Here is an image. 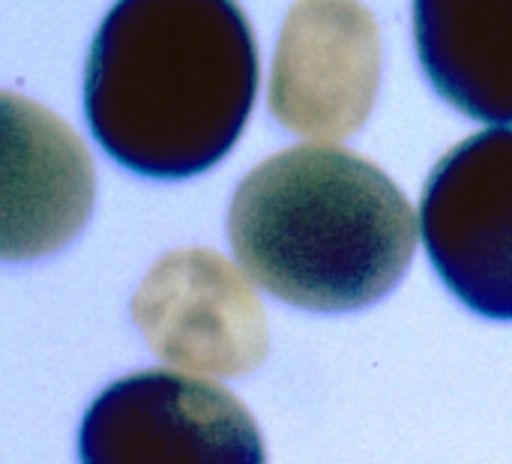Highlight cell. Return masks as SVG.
I'll list each match as a JSON object with an SVG mask.
<instances>
[{
  "instance_id": "6da1fadb",
  "label": "cell",
  "mask_w": 512,
  "mask_h": 464,
  "mask_svg": "<svg viewBox=\"0 0 512 464\" xmlns=\"http://www.w3.org/2000/svg\"><path fill=\"white\" fill-rule=\"evenodd\" d=\"M255 93L258 48L237 0H117L84 69L93 138L153 180L198 177L222 162Z\"/></svg>"
},
{
  "instance_id": "7a4b0ae2",
  "label": "cell",
  "mask_w": 512,
  "mask_h": 464,
  "mask_svg": "<svg viewBox=\"0 0 512 464\" xmlns=\"http://www.w3.org/2000/svg\"><path fill=\"white\" fill-rule=\"evenodd\" d=\"M414 210L369 159L300 144L249 171L228 210L240 267L309 312H357L387 297L417 249Z\"/></svg>"
},
{
  "instance_id": "3957f363",
  "label": "cell",
  "mask_w": 512,
  "mask_h": 464,
  "mask_svg": "<svg viewBox=\"0 0 512 464\" xmlns=\"http://www.w3.org/2000/svg\"><path fill=\"white\" fill-rule=\"evenodd\" d=\"M81 464H267L261 432L222 384L150 369L120 378L90 405Z\"/></svg>"
},
{
  "instance_id": "277c9868",
  "label": "cell",
  "mask_w": 512,
  "mask_h": 464,
  "mask_svg": "<svg viewBox=\"0 0 512 464\" xmlns=\"http://www.w3.org/2000/svg\"><path fill=\"white\" fill-rule=\"evenodd\" d=\"M420 231L444 285L477 315L512 321V129H486L432 168Z\"/></svg>"
},
{
  "instance_id": "5b68a950",
  "label": "cell",
  "mask_w": 512,
  "mask_h": 464,
  "mask_svg": "<svg viewBox=\"0 0 512 464\" xmlns=\"http://www.w3.org/2000/svg\"><path fill=\"white\" fill-rule=\"evenodd\" d=\"M381 87V30L360 0H297L270 69L273 117L309 141H345Z\"/></svg>"
},
{
  "instance_id": "8992f818",
  "label": "cell",
  "mask_w": 512,
  "mask_h": 464,
  "mask_svg": "<svg viewBox=\"0 0 512 464\" xmlns=\"http://www.w3.org/2000/svg\"><path fill=\"white\" fill-rule=\"evenodd\" d=\"M132 312L153 351L183 369L243 375L267 354V324L252 288L222 255L204 249L165 255Z\"/></svg>"
},
{
  "instance_id": "52a82bcc",
  "label": "cell",
  "mask_w": 512,
  "mask_h": 464,
  "mask_svg": "<svg viewBox=\"0 0 512 464\" xmlns=\"http://www.w3.org/2000/svg\"><path fill=\"white\" fill-rule=\"evenodd\" d=\"M3 111V258H39L69 243L93 207V165L78 135L51 111L15 93Z\"/></svg>"
},
{
  "instance_id": "ba28073f",
  "label": "cell",
  "mask_w": 512,
  "mask_h": 464,
  "mask_svg": "<svg viewBox=\"0 0 512 464\" xmlns=\"http://www.w3.org/2000/svg\"><path fill=\"white\" fill-rule=\"evenodd\" d=\"M414 42L444 102L512 123V0H414Z\"/></svg>"
}]
</instances>
